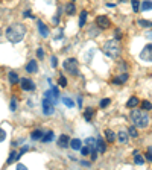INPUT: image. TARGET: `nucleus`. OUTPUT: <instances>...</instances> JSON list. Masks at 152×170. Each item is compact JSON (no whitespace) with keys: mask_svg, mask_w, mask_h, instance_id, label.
Returning a JSON list of instances; mask_svg holds the SVG:
<instances>
[{"mask_svg":"<svg viewBox=\"0 0 152 170\" xmlns=\"http://www.w3.org/2000/svg\"><path fill=\"white\" fill-rule=\"evenodd\" d=\"M58 84L61 85V87H67V79H66V76H59V79H58Z\"/></svg>","mask_w":152,"mask_h":170,"instance_id":"473e14b6","label":"nucleus"},{"mask_svg":"<svg viewBox=\"0 0 152 170\" xmlns=\"http://www.w3.org/2000/svg\"><path fill=\"white\" fill-rule=\"evenodd\" d=\"M148 38H152V32H149V34H148Z\"/></svg>","mask_w":152,"mask_h":170,"instance_id":"37998d69","label":"nucleus"},{"mask_svg":"<svg viewBox=\"0 0 152 170\" xmlns=\"http://www.w3.org/2000/svg\"><path fill=\"white\" fill-rule=\"evenodd\" d=\"M102 50H104V53H105L106 56L113 58V59H117V58H120V55H122V47L119 44V41H116V40H110V41L104 43Z\"/></svg>","mask_w":152,"mask_h":170,"instance_id":"7ed1b4c3","label":"nucleus"},{"mask_svg":"<svg viewBox=\"0 0 152 170\" xmlns=\"http://www.w3.org/2000/svg\"><path fill=\"white\" fill-rule=\"evenodd\" d=\"M85 144L90 148V150H94L96 149V138H87L85 140Z\"/></svg>","mask_w":152,"mask_h":170,"instance_id":"5701e85b","label":"nucleus"},{"mask_svg":"<svg viewBox=\"0 0 152 170\" xmlns=\"http://www.w3.org/2000/svg\"><path fill=\"white\" fill-rule=\"evenodd\" d=\"M20 87H22V90H24V91H34L35 90V84H34L31 79H27V78L20 79Z\"/></svg>","mask_w":152,"mask_h":170,"instance_id":"0eeeda50","label":"nucleus"},{"mask_svg":"<svg viewBox=\"0 0 152 170\" xmlns=\"http://www.w3.org/2000/svg\"><path fill=\"white\" fill-rule=\"evenodd\" d=\"M134 163H135L137 166H141V164H145V158L141 157L139 152H134Z\"/></svg>","mask_w":152,"mask_h":170,"instance_id":"6ab92c4d","label":"nucleus"},{"mask_svg":"<svg viewBox=\"0 0 152 170\" xmlns=\"http://www.w3.org/2000/svg\"><path fill=\"white\" fill-rule=\"evenodd\" d=\"M79 150H81L82 155H88V153H90V148H88V146H87V148H81Z\"/></svg>","mask_w":152,"mask_h":170,"instance_id":"4c0bfd02","label":"nucleus"},{"mask_svg":"<svg viewBox=\"0 0 152 170\" xmlns=\"http://www.w3.org/2000/svg\"><path fill=\"white\" fill-rule=\"evenodd\" d=\"M140 59L145 62H152V44H146L140 52Z\"/></svg>","mask_w":152,"mask_h":170,"instance_id":"423d86ee","label":"nucleus"},{"mask_svg":"<svg viewBox=\"0 0 152 170\" xmlns=\"http://www.w3.org/2000/svg\"><path fill=\"white\" fill-rule=\"evenodd\" d=\"M24 35H26V26L23 23H14L6 29V38L14 44L20 43L24 38Z\"/></svg>","mask_w":152,"mask_h":170,"instance_id":"f257e3e1","label":"nucleus"},{"mask_svg":"<svg viewBox=\"0 0 152 170\" xmlns=\"http://www.w3.org/2000/svg\"><path fill=\"white\" fill-rule=\"evenodd\" d=\"M71 2H75V0H71Z\"/></svg>","mask_w":152,"mask_h":170,"instance_id":"c03bdc74","label":"nucleus"},{"mask_svg":"<svg viewBox=\"0 0 152 170\" xmlns=\"http://www.w3.org/2000/svg\"><path fill=\"white\" fill-rule=\"evenodd\" d=\"M15 109H17V100L12 99L11 100V111H15Z\"/></svg>","mask_w":152,"mask_h":170,"instance_id":"58836bf2","label":"nucleus"},{"mask_svg":"<svg viewBox=\"0 0 152 170\" xmlns=\"http://www.w3.org/2000/svg\"><path fill=\"white\" fill-rule=\"evenodd\" d=\"M140 9L141 11H151L152 9V0H143Z\"/></svg>","mask_w":152,"mask_h":170,"instance_id":"dca6fc26","label":"nucleus"},{"mask_svg":"<svg viewBox=\"0 0 152 170\" xmlns=\"http://www.w3.org/2000/svg\"><path fill=\"white\" fill-rule=\"evenodd\" d=\"M110 103H111V100H110V99H102L99 105H101V108H105V106H108Z\"/></svg>","mask_w":152,"mask_h":170,"instance_id":"72a5a7b5","label":"nucleus"},{"mask_svg":"<svg viewBox=\"0 0 152 170\" xmlns=\"http://www.w3.org/2000/svg\"><path fill=\"white\" fill-rule=\"evenodd\" d=\"M26 71H27V73H37V71H38V64H37L35 59H31V61L26 64Z\"/></svg>","mask_w":152,"mask_h":170,"instance_id":"6e6552de","label":"nucleus"},{"mask_svg":"<svg viewBox=\"0 0 152 170\" xmlns=\"http://www.w3.org/2000/svg\"><path fill=\"white\" fill-rule=\"evenodd\" d=\"M94 23H96V26H97L99 29H104V31L111 26V20H110L106 15H97L96 20H94Z\"/></svg>","mask_w":152,"mask_h":170,"instance_id":"39448f33","label":"nucleus"},{"mask_svg":"<svg viewBox=\"0 0 152 170\" xmlns=\"http://www.w3.org/2000/svg\"><path fill=\"white\" fill-rule=\"evenodd\" d=\"M131 120H132V123L135 128H140V129H145L146 126L149 125V115L148 113L145 111V109H134L132 113H131Z\"/></svg>","mask_w":152,"mask_h":170,"instance_id":"f03ea898","label":"nucleus"},{"mask_svg":"<svg viewBox=\"0 0 152 170\" xmlns=\"http://www.w3.org/2000/svg\"><path fill=\"white\" fill-rule=\"evenodd\" d=\"M43 131H40V129H37V131H34L32 134H31V138L32 140H41V137H43Z\"/></svg>","mask_w":152,"mask_h":170,"instance_id":"b1692460","label":"nucleus"},{"mask_svg":"<svg viewBox=\"0 0 152 170\" xmlns=\"http://www.w3.org/2000/svg\"><path fill=\"white\" fill-rule=\"evenodd\" d=\"M23 17H24V18H27V17H31V18H34V17L31 15V12H29V11H24V12H23Z\"/></svg>","mask_w":152,"mask_h":170,"instance_id":"ea45409f","label":"nucleus"},{"mask_svg":"<svg viewBox=\"0 0 152 170\" xmlns=\"http://www.w3.org/2000/svg\"><path fill=\"white\" fill-rule=\"evenodd\" d=\"M96 149H97L101 153H105L106 152V144L102 138H97V140H96Z\"/></svg>","mask_w":152,"mask_h":170,"instance_id":"f8f14e48","label":"nucleus"},{"mask_svg":"<svg viewBox=\"0 0 152 170\" xmlns=\"http://www.w3.org/2000/svg\"><path fill=\"white\" fill-rule=\"evenodd\" d=\"M41 140H43V143H49V141H52V140H53V132H52V131H47L46 134H43Z\"/></svg>","mask_w":152,"mask_h":170,"instance_id":"a211bd4d","label":"nucleus"},{"mask_svg":"<svg viewBox=\"0 0 152 170\" xmlns=\"http://www.w3.org/2000/svg\"><path fill=\"white\" fill-rule=\"evenodd\" d=\"M37 56H38V59H43V58H44V50H43L41 47L37 50Z\"/></svg>","mask_w":152,"mask_h":170,"instance_id":"f704fd0d","label":"nucleus"},{"mask_svg":"<svg viewBox=\"0 0 152 170\" xmlns=\"http://www.w3.org/2000/svg\"><path fill=\"white\" fill-rule=\"evenodd\" d=\"M128 135L132 137V138H137V137H139V132H137V128H135V126H131V128H129Z\"/></svg>","mask_w":152,"mask_h":170,"instance_id":"bb28decb","label":"nucleus"},{"mask_svg":"<svg viewBox=\"0 0 152 170\" xmlns=\"http://www.w3.org/2000/svg\"><path fill=\"white\" fill-rule=\"evenodd\" d=\"M20 157H18V153L15 152V150H12L11 152V155H9V158H8V161H6V164H12L15 159H18Z\"/></svg>","mask_w":152,"mask_h":170,"instance_id":"393cba45","label":"nucleus"},{"mask_svg":"<svg viewBox=\"0 0 152 170\" xmlns=\"http://www.w3.org/2000/svg\"><path fill=\"white\" fill-rule=\"evenodd\" d=\"M38 31H40V34H41L43 38H47V36H49V27H47L43 22H38Z\"/></svg>","mask_w":152,"mask_h":170,"instance_id":"9d476101","label":"nucleus"},{"mask_svg":"<svg viewBox=\"0 0 152 170\" xmlns=\"http://www.w3.org/2000/svg\"><path fill=\"white\" fill-rule=\"evenodd\" d=\"M85 20H87V11H82L81 12V17H79V27H84L85 26Z\"/></svg>","mask_w":152,"mask_h":170,"instance_id":"a878e982","label":"nucleus"},{"mask_svg":"<svg viewBox=\"0 0 152 170\" xmlns=\"http://www.w3.org/2000/svg\"><path fill=\"white\" fill-rule=\"evenodd\" d=\"M93 115H94V111H93V109H91V108H87V109H85V113H84V119H85L87 122H91Z\"/></svg>","mask_w":152,"mask_h":170,"instance_id":"aec40b11","label":"nucleus"},{"mask_svg":"<svg viewBox=\"0 0 152 170\" xmlns=\"http://www.w3.org/2000/svg\"><path fill=\"white\" fill-rule=\"evenodd\" d=\"M137 23L140 27H152V22H149V20H139Z\"/></svg>","mask_w":152,"mask_h":170,"instance_id":"c756f323","label":"nucleus"},{"mask_svg":"<svg viewBox=\"0 0 152 170\" xmlns=\"http://www.w3.org/2000/svg\"><path fill=\"white\" fill-rule=\"evenodd\" d=\"M122 2H123V0H122Z\"/></svg>","mask_w":152,"mask_h":170,"instance_id":"a18cd8bd","label":"nucleus"},{"mask_svg":"<svg viewBox=\"0 0 152 170\" xmlns=\"http://www.w3.org/2000/svg\"><path fill=\"white\" fill-rule=\"evenodd\" d=\"M132 11L140 12V3H139V0H132Z\"/></svg>","mask_w":152,"mask_h":170,"instance_id":"2f4dec72","label":"nucleus"},{"mask_svg":"<svg viewBox=\"0 0 152 170\" xmlns=\"http://www.w3.org/2000/svg\"><path fill=\"white\" fill-rule=\"evenodd\" d=\"M69 146H70L73 150H79V149L82 148V141L79 140V138H73V140H70Z\"/></svg>","mask_w":152,"mask_h":170,"instance_id":"ddd939ff","label":"nucleus"},{"mask_svg":"<svg viewBox=\"0 0 152 170\" xmlns=\"http://www.w3.org/2000/svg\"><path fill=\"white\" fill-rule=\"evenodd\" d=\"M64 9H66V14H69V15H73V14L76 12V6H75L73 3H67Z\"/></svg>","mask_w":152,"mask_h":170,"instance_id":"412c9836","label":"nucleus"},{"mask_svg":"<svg viewBox=\"0 0 152 170\" xmlns=\"http://www.w3.org/2000/svg\"><path fill=\"white\" fill-rule=\"evenodd\" d=\"M145 157H146V159H148V161H152V153H151V152H148Z\"/></svg>","mask_w":152,"mask_h":170,"instance_id":"a19ab883","label":"nucleus"},{"mask_svg":"<svg viewBox=\"0 0 152 170\" xmlns=\"http://www.w3.org/2000/svg\"><path fill=\"white\" fill-rule=\"evenodd\" d=\"M8 78H9V82L11 84H18V75L15 73V71H9V75H8Z\"/></svg>","mask_w":152,"mask_h":170,"instance_id":"4be33fe9","label":"nucleus"},{"mask_svg":"<svg viewBox=\"0 0 152 170\" xmlns=\"http://www.w3.org/2000/svg\"><path fill=\"white\" fill-rule=\"evenodd\" d=\"M141 108H143L145 111H149V109H152V103L149 102V100H143V102H141Z\"/></svg>","mask_w":152,"mask_h":170,"instance_id":"7c9ffc66","label":"nucleus"},{"mask_svg":"<svg viewBox=\"0 0 152 170\" xmlns=\"http://www.w3.org/2000/svg\"><path fill=\"white\" fill-rule=\"evenodd\" d=\"M128 132L126 131H120L119 134H117V140H119V143L120 144H126L128 143Z\"/></svg>","mask_w":152,"mask_h":170,"instance_id":"9b49d317","label":"nucleus"},{"mask_svg":"<svg viewBox=\"0 0 152 170\" xmlns=\"http://www.w3.org/2000/svg\"><path fill=\"white\" fill-rule=\"evenodd\" d=\"M50 59H52V61H50L52 67H53V68H56V66H58V58H56V56H52Z\"/></svg>","mask_w":152,"mask_h":170,"instance_id":"e433bc0d","label":"nucleus"},{"mask_svg":"<svg viewBox=\"0 0 152 170\" xmlns=\"http://www.w3.org/2000/svg\"><path fill=\"white\" fill-rule=\"evenodd\" d=\"M50 94H52V99H53V100H55V103H56V100H58V96H59L58 88H56V87H52V90H50Z\"/></svg>","mask_w":152,"mask_h":170,"instance_id":"c85d7f7f","label":"nucleus"},{"mask_svg":"<svg viewBox=\"0 0 152 170\" xmlns=\"http://www.w3.org/2000/svg\"><path fill=\"white\" fill-rule=\"evenodd\" d=\"M126 80H128V73H123L120 78H116V79L113 80V84H114V85H122V84H125Z\"/></svg>","mask_w":152,"mask_h":170,"instance_id":"4468645a","label":"nucleus"},{"mask_svg":"<svg viewBox=\"0 0 152 170\" xmlns=\"http://www.w3.org/2000/svg\"><path fill=\"white\" fill-rule=\"evenodd\" d=\"M69 143H70V138H69V135H66V134L59 135V138H58V146H59V148L66 149L67 146H69Z\"/></svg>","mask_w":152,"mask_h":170,"instance_id":"1a4fd4ad","label":"nucleus"},{"mask_svg":"<svg viewBox=\"0 0 152 170\" xmlns=\"http://www.w3.org/2000/svg\"><path fill=\"white\" fill-rule=\"evenodd\" d=\"M17 169H20V170H24V169H26V167H24L23 164H18V166H17Z\"/></svg>","mask_w":152,"mask_h":170,"instance_id":"79ce46f5","label":"nucleus"},{"mask_svg":"<svg viewBox=\"0 0 152 170\" xmlns=\"http://www.w3.org/2000/svg\"><path fill=\"white\" fill-rule=\"evenodd\" d=\"M105 137H106V141H108V143H114V141H116V134H114L111 129H106L105 131Z\"/></svg>","mask_w":152,"mask_h":170,"instance_id":"2eb2a0df","label":"nucleus"},{"mask_svg":"<svg viewBox=\"0 0 152 170\" xmlns=\"http://www.w3.org/2000/svg\"><path fill=\"white\" fill-rule=\"evenodd\" d=\"M64 70L71 76L79 75V62H78V59L76 58H67L64 61Z\"/></svg>","mask_w":152,"mask_h":170,"instance_id":"20e7f679","label":"nucleus"},{"mask_svg":"<svg viewBox=\"0 0 152 170\" xmlns=\"http://www.w3.org/2000/svg\"><path fill=\"white\" fill-rule=\"evenodd\" d=\"M62 103H64L67 108H73V106H75V103H73V100H71L70 97H62Z\"/></svg>","mask_w":152,"mask_h":170,"instance_id":"cd10ccee","label":"nucleus"},{"mask_svg":"<svg viewBox=\"0 0 152 170\" xmlns=\"http://www.w3.org/2000/svg\"><path fill=\"white\" fill-rule=\"evenodd\" d=\"M5 140H6V132H5V129H2V128H0V143H2V141H5Z\"/></svg>","mask_w":152,"mask_h":170,"instance_id":"c9c22d12","label":"nucleus"},{"mask_svg":"<svg viewBox=\"0 0 152 170\" xmlns=\"http://www.w3.org/2000/svg\"><path fill=\"white\" fill-rule=\"evenodd\" d=\"M139 103H140V100H139V99H137L135 96H132V97L129 99L128 102H126V106H128V108H135V106H137Z\"/></svg>","mask_w":152,"mask_h":170,"instance_id":"f3484780","label":"nucleus"}]
</instances>
